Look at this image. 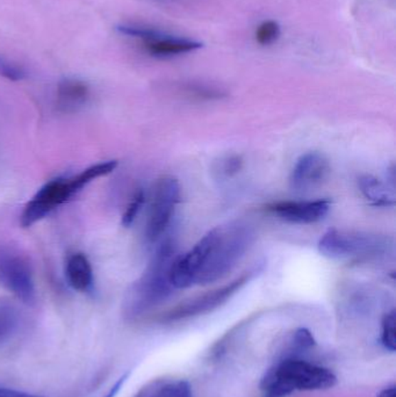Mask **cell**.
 I'll return each instance as SVG.
<instances>
[{
  "instance_id": "obj_8",
  "label": "cell",
  "mask_w": 396,
  "mask_h": 397,
  "mask_svg": "<svg viewBox=\"0 0 396 397\" xmlns=\"http://www.w3.org/2000/svg\"><path fill=\"white\" fill-rule=\"evenodd\" d=\"M0 285L25 304L35 300V285L28 262L10 247H0Z\"/></svg>"
},
{
  "instance_id": "obj_27",
  "label": "cell",
  "mask_w": 396,
  "mask_h": 397,
  "mask_svg": "<svg viewBox=\"0 0 396 397\" xmlns=\"http://www.w3.org/2000/svg\"><path fill=\"white\" fill-rule=\"evenodd\" d=\"M264 397H279V396H276V395L268 394V393H264Z\"/></svg>"
},
{
  "instance_id": "obj_5",
  "label": "cell",
  "mask_w": 396,
  "mask_h": 397,
  "mask_svg": "<svg viewBox=\"0 0 396 397\" xmlns=\"http://www.w3.org/2000/svg\"><path fill=\"white\" fill-rule=\"evenodd\" d=\"M264 269L265 262H257L255 265L249 267L242 274L236 277L234 280L226 285L215 288L213 291L207 292L198 297H192V299L174 306L172 309L167 310V313H164L161 316L162 322H179V321H185V319L212 313L219 306L226 304L234 295L237 294L243 287H246L249 282L261 274Z\"/></svg>"
},
{
  "instance_id": "obj_16",
  "label": "cell",
  "mask_w": 396,
  "mask_h": 397,
  "mask_svg": "<svg viewBox=\"0 0 396 397\" xmlns=\"http://www.w3.org/2000/svg\"><path fill=\"white\" fill-rule=\"evenodd\" d=\"M315 345L316 341L314 336L308 329H296L289 339L288 350L285 352L283 358H300L302 354L311 350Z\"/></svg>"
},
{
  "instance_id": "obj_9",
  "label": "cell",
  "mask_w": 396,
  "mask_h": 397,
  "mask_svg": "<svg viewBox=\"0 0 396 397\" xmlns=\"http://www.w3.org/2000/svg\"><path fill=\"white\" fill-rule=\"evenodd\" d=\"M269 213L283 222L292 225H313L323 220L331 210L329 199L307 201H278L269 205Z\"/></svg>"
},
{
  "instance_id": "obj_4",
  "label": "cell",
  "mask_w": 396,
  "mask_h": 397,
  "mask_svg": "<svg viewBox=\"0 0 396 397\" xmlns=\"http://www.w3.org/2000/svg\"><path fill=\"white\" fill-rule=\"evenodd\" d=\"M322 256L333 260L372 262L393 252V238L373 232L330 229L318 241Z\"/></svg>"
},
{
  "instance_id": "obj_6",
  "label": "cell",
  "mask_w": 396,
  "mask_h": 397,
  "mask_svg": "<svg viewBox=\"0 0 396 397\" xmlns=\"http://www.w3.org/2000/svg\"><path fill=\"white\" fill-rule=\"evenodd\" d=\"M179 202V182L171 175L158 179L151 194L145 223V237L149 244H157L164 238Z\"/></svg>"
},
{
  "instance_id": "obj_14",
  "label": "cell",
  "mask_w": 396,
  "mask_h": 397,
  "mask_svg": "<svg viewBox=\"0 0 396 397\" xmlns=\"http://www.w3.org/2000/svg\"><path fill=\"white\" fill-rule=\"evenodd\" d=\"M204 47L202 42L167 36L157 41L147 42V49L154 56H172L179 53H191Z\"/></svg>"
},
{
  "instance_id": "obj_18",
  "label": "cell",
  "mask_w": 396,
  "mask_h": 397,
  "mask_svg": "<svg viewBox=\"0 0 396 397\" xmlns=\"http://www.w3.org/2000/svg\"><path fill=\"white\" fill-rule=\"evenodd\" d=\"M121 34L128 35L132 38H142L145 42L157 41L161 38H167V35L157 29L143 27L136 25H120L117 27Z\"/></svg>"
},
{
  "instance_id": "obj_23",
  "label": "cell",
  "mask_w": 396,
  "mask_h": 397,
  "mask_svg": "<svg viewBox=\"0 0 396 397\" xmlns=\"http://www.w3.org/2000/svg\"><path fill=\"white\" fill-rule=\"evenodd\" d=\"M242 157L237 156V155L226 157V160L221 164L220 172L226 178H230V177L237 175L241 171V169H242Z\"/></svg>"
},
{
  "instance_id": "obj_13",
  "label": "cell",
  "mask_w": 396,
  "mask_h": 397,
  "mask_svg": "<svg viewBox=\"0 0 396 397\" xmlns=\"http://www.w3.org/2000/svg\"><path fill=\"white\" fill-rule=\"evenodd\" d=\"M359 191L362 192L365 199L373 207H393L395 197L390 187L380 179L371 175H360L358 178Z\"/></svg>"
},
{
  "instance_id": "obj_22",
  "label": "cell",
  "mask_w": 396,
  "mask_h": 397,
  "mask_svg": "<svg viewBox=\"0 0 396 397\" xmlns=\"http://www.w3.org/2000/svg\"><path fill=\"white\" fill-rule=\"evenodd\" d=\"M0 76L10 79L13 82H18V81L25 78L26 72L20 66H16L10 61H7L6 58H4L3 56H0Z\"/></svg>"
},
{
  "instance_id": "obj_24",
  "label": "cell",
  "mask_w": 396,
  "mask_h": 397,
  "mask_svg": "<svg viewBox=\"0 0 396 397\" xmlns=\"http://www.w3.org/2000/svg\"><path fill=\"white\" fill-rule=\"evenodd\" d=\"M169 397H193L192 389L185 380L171 382Z\"/></svg>"
},
{
  "instance_id": "obj_25",
  "label": "cell",
  "mask_w": 396,
  "mask_h": 397,
  "mask_svg": "<svg viewBox=\"0 0 396 397\" xmlns=\"http://www.w3.org/2000/svg\"><path fill=\"white\" fill-rule=\"evenodd\" d=\"M0 397H46L40 395L31 394L26 391L9 389V388H0Z\"/></svg>"
},
{
  "instance_id": "obj_17",
  "label": "cell",
  "mask_w": 396,
  "mask_h": 397,
  "mask_svg": "<svg viewBox=\"0 0 396 397\" xmlns=\"http://www.w3.org/2000/svg\"><path fill=\"white\" fill-rule=\"evenodd\" d=\"M280 35H281V27L279 22L276 20H266L258 26L256 31V41L263 47H266L277 42Z\"/></svg>"
},
{
  "instance_id": "obj_15",
  "label": "cell",
  "mask_w": 396,
  "mask_h": 397,
  "mask_svg": "<svg viewBox=\"0 0 396 397\" xmlns=\"http://www.w3.org/2000/svg\"><path fill=\"white\" fill-rule=\"evenodd\" d=\"M19 326V311L11 304H0V346L16 335Z\"/></svg>"
},
{
  "instance_id": "obj_1",
  "label": "cell",
  "mask_w": 396,
  "mask_h": 397,
  "mask_svg": "<svg viewBox=\"0 0 396 397\" xmlns=\"http://www.w3.org/2000/svg\"><path fill=\"white\" fill-rule=\"evenodd\" d=\"M145 273L127 291L123 311L128 319H139L163 304L174 293L171 267L177 258L174 238H162Z\"/></svg>"
},
{
  "instance_id": "obj_7",
  "label": "cell",
  "mask_w": 396,
  "mask_h": 397,
  "mask_svg": "<svg viewBox=\"0 0 396 397\" xmlns=\"http://www.w3.org/2000/svg\"><path fill=\"white\" fill-rule=\"evenodd\" d=\"M85 186L79 173L71 178L54 179L47 182L25 207L21 215L22 227L27 228L38 222Z\"/></svg>"
},
{
  "instance_id": "obj_12",
  "label": "cell",
  "mask_w": 396,
  "mask_h": 397,
  "mask_svg": "<svg viewBox=\"0 0 396 397\" xmlns=\"http://www.w3.org/2000/svg\"><path fill=\"white\" fill-rule=\"evenodd\" d=\"M66 279L70 286L79 292L91 291L93 271L88 258L83 254H75L66 262Z\"/></svg>"
},
{
  "instance_id": "obj_2",
  "label": "cell",
  "mask_w": 396,
  "mask_h": 397,
  "mask_svg": "<svg viewBox=\"0 0 396 397\" xmlns=\"http://www.w3.org/2000/svg\"><path fill=\"white\" fill-rule=\"evenodd\" d=\"M207 251L197 285H208L224 278L242 259L255 239L254 229L244 222H231L206 234Z\"/></svg>"
},
{
  "instance_id": "obj_11",
  "label": "cell",
  "mask_w": 396,
  "mask_h": 397,
  "mask_svg": "<svg viewBox=\"0 0 396 397\" xmlns=\"http://www.w3.org/2000/svg\"><path fill=\"white\" fill-rule=\"evenodd\" d=\"M88 96L85 83L75 78L63 79L57 88V106L63 112H75L85 105Z\"/></svg>"
},
{
  "instance_id": "obj_10",
  "label": "cell",
  "mask_w": 396,
  "mask_h": 397,
  "mask_svg": "<svg viewBox=\"0 0 396 397\" xmlns=\"http://www.w3.org/2000/svg\"><path fill=\"white\" fill-rule=\"evenodd\" d=\"M330 172L327 157L318 151L305 153L296 160L289 175V186L294 192H307L318 187Z\"/></svg>"
},
{
  "instance_id": "obj_19",
  "label": "cell",
  "mask_w": 396,
  "mask_h": 397,
  "mask_svg": "<svg viewBox=\"0 0 396 397\" xmlns=\"http://www.w3.org/2000/svg\"><path fill=\"white\" fill-rule=\"evenodd\" d=\"M396 313L392 309L385 314L381 322V343L386 347V350L394 352L396 349Z\"/></svg>"
},
{
  "instance_id": "obj_3",
  "label": "cell",
  "mask_w": 396,
  "mask_h": 397,
  "mask_svg": "<svg viewBox=\"0 0 396 397\" xmlns=\"http://www.w3.org/2000/svg\"><path fill=\"white\" fill-rule=\"evenodd\" d=\"M336 383V376L330 369L300 358H281L265 373L261 389L268 394L285 397L296 391L329 389Z\"/></svg>"
},
{
  "instance_id": "obj_26",
  "label": "cell",
  "mask_w": 396,
  "mask_h": 397,
  "mask_svg": "<svg viewBox=\"0 0 396 397\" xmlns=\"http://www.w3.org/2000/svg\"><path fill=\"white\" fill-rule=\"evenodd\" d=\"M377 397H396V387L395 385H390L385 388L379 393Z\"/></svg>"
},
{
  "instance_id": "obj_20",
  "label": "cell",
  "mask_w": 396,
  "mask_h": 397,
  "mask_svg": "<svg viewBox=\"0 0 396 397\" xmlns=\"http://www.w3.org/2000/svg\"><path fill=\"white\" fill-rule=\"evenodd\" d=\"M171 382L167 378H156L148 382L132 397H169Z\"/></svg>"
},
{
  "instance_id": "obj_21",
  "label": "cell",
  "mask_w": 396,
  "mask_h": 397,
  "mask_svg": "<svg viewBox=\"0 0 396 397\" xmlns=\"http://www.w3.org/2000/svg\"><path fill=\"white\" fill-rule=\"evenodd\" d=\"M145 194L143 190H137L132 197V201L129 202L128 207H127L126 212L123 216V227H130V225L135 221L136 216L139 215L140 210H141L142 206L145 204Z\"/></svg>"
}]
</instances>
